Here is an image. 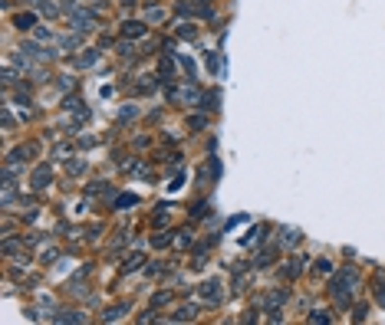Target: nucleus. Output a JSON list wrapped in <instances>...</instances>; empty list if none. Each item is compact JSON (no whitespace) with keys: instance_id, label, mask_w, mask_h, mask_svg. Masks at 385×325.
Returning <instances> with one entry per match:
<instances>
[{"instance_id":"obj_6","label":"nucleus","mask_w":385,"mask_h":325,"mask_svg":"<svg viewBox=\"0 0 385 325\" xmlns=\"http://www.w3.org/2000/svg\"><path fill=\"white\" fill-rule=\"evenodd\" d=\"M33 23H36L33 13H17V17H13V26H17V30H33Z\"/></svg>"},{"instance_id":"obj_13","label":"nucleus","mask_w":385,"mask_h":325,"mask_svg":"<svg viewBox=\"0 0 385 325\" xmlns=\"http://www.w3.org/2000/svg\"><path fill=\"white\" fill-rule=\"evenodd\" d=\"M145 20H165V10L162 7H148L145 10Z\"/></svg>"},{"instance_id":"obj_18","label":"nucleus","mask_w":385,"mask_h":325,"mask_svg":"<svg viewBox=\"0 0 385 325\" xmlns=\"http://www.w3.org/2000/svg\"><path fill=\"white\" fill-rule=\"evenodd\" d=\"M188 125H191V128H201V125H204V115H191Z\"/></svg>"},{"instance_id":"obj_16","label":"nucleus","mask_w":385,"mask_h":325,"mask_svg":"<svg viewBox=\"0 0 385 325\" xmlns=\"http://www.w3.org/2000/svg\"><path fill=\"white\" fill-rule=\"evenodd\" d=\"M115 204H119L122 210H125V207H132V204H135V194H122L119 200H115Z\"/></svg>"},{"instance_id":"obj_14","label":"nucleus","mask_w":385,"mask_h":325,"mask_svg":"<svg viewBox=\"0 0 385 325\" xmlns=\"http://www.w3.org/2000/svg\"><path fill=\"white\" fill-rule=\"evenodd\" d=\"M175 243H178V247H191V230H178Z\"/></svg>"},{"instance_id":"obj_2","label":"nucleus","mask_w":385,"mask_h":325,"mask_svg":"<svg viewBox=\"0 0 385 325\" xmlns=\"http://www.w3.org/2000/svg\"><path fill=\"white\" fill-rule=\"evenodd\" d=\"M92 20H96V17H92V10H86V7H76V10H73V30H89Z\"/></svg>"},{"instance_id":"obj_8","label":"nucleus","mask_w":385,"mask_h":325,"mask_svg":"<svg viewBox=\"0 0 385 325\" xmlns=\"http://www.w3.org/2000/svg\"><path fill=\"white\" fill-rule=\"evenodd\" d=\"M122 33L125 36H145V23H122Z\"/></svg>"},{"instance_id":"obj_4","label":"nucleus","mask_w":385,"mask_h":325,"mask_svg":"<svg viewBox=\"0 0 385 325\" xmlns=\"http://www.w3.org/2000/svg\"><path fill=\"white\" fill-rule=\"evenodd\" d=\"M178 99H181V102H188V105H194V102L201 99V92H198L194 86H191V82H188V86H181V89H178Z\"/></svg>"},{"instance_id":"obj_7","label":"nucleus","mask_w":385,"mask_h":325,"mask_svg":"<svg viewBox=\"0 0 385 325\" xmlns=\"http://www.w3.org/2000/svg\"><path fill=\"white\" fill-rule=\"evenodd\" d=\"M283 302H286V293H283V289H274V293H270V296L264 299V305L270 309V312H274L276 305H283Z\"/></svg>"},{"instance_id":"obj_12","label":"nucleus","mask_w":385,"mask_h":325,"mask_svg":"<svg viewBox=\"0 0 385 325\" xmlns=\"http://www.w3.org/2000/svg\"><path fill=\"white\" fill-rule=\"evenodd\" d=\"M40 7H43V13H50V17L59 13V3H56V0H40Z\"/></svg>"},{"instance_id":"obj_21","label":"nucleus","mask_w":385,"mask_h":325,"mask_svg":"<svg viewBox=\"0 0 385 325\" xmlns=\"http://www.w3.org/2000/svg\"><path fill=\"white\" fill-rule=\"evenodd\" d=\"M283 243H297V230H283Z\"/></svg>"},{"instance_id":"obj_5","label":"nucleus","mask_w":385,"mask_h":325,"mask_svg":"<svg viewBox=\"0 0 385 325\" xmlns=\"http://www.w3.org/2000/svg\"><path fill=\"white\" fill-rule=\"evenodd\" d=\"M46 184H50V168L43 164V168H36V171H33V187H36V191H43Z\"/></svg>"},{"instance_id":"obj_15","label":"nucleus","mask_w":385,"mask_h":325,"mask_svg":"<svg viewBox=\"0 0 385 325\" xmlns=\"http://www.w3.org/2000/svg\"><path fill=\"white\" fill-rule=\"evenodd\" d=\"M122 266H125V270H138V266H142V256H138V253H132L129 260L122 263Z\"/></svg>"},{"instance_id":"obj_9","label":"nucleus","mask_w":385,"mask_h":325,"mask_svg":"<svg viewBox=\"0 0 385 325\" xmlns=\"http://www.w3.org/2000/svg\"><path fill=\"white\" fill-rule=\"evenodd\" d=\"M168 302H171V293H168V289H162V293L152 296V309H165Z\"/></svg>"},{"instance_id":"obj_22","label":"nucleus","mask_w":385,"mask_h":325,"mask_svg":"<svg viewBox=\"0 0 385 325\" xmlns=\"http://www.w3.org/2000/svg\"><path fill=\"white\" fill-rule=\"evenodd\" d=\"M309 319H313V322H319V325L330 322V315H326V312H316V315H309Z\"/></svg>"},{"instance_id":"obj_11","label":"nucleus","mask_w":385,"mask_h":325,"mask_svg":"<svg viewBox=\"0 0 385 325\" xmlns=\"http://www.w3.org/2000/svg\"><path fill=\"white\" fill-rule=\"evenodd\" d=\"M125 312H129L125 305H115V309H109V312H106V322H115V319H122Z\"/></svg>"},{"instance_id":"obj_10","label":"nucleus","mask_w":385,"mask_h":325,"mask_svg":"<svg viewBox=\"0 0 385 325\" xmlns=\"http://www.w3.org/2000/svg\"><path fill=\"white\" fill-rule=\"evenodd\" d=\"M82 319H86V315H82V312H73V309H66V312L56 315V322H82Z\"/></svg>"},{"instance_id":"obj_19","label":"nucleus","mask_w":385,"mask_h":325,"mask_svg":"<svg viewBox=\"0 0 385 325\" xmlns=\"http://www.w3.org/2000/svg\"><path fill=\"white\" fill-rule=\"evenodd\" d=\"M66 168H69V171H73V174H76V171H82V168H86V164H82V158H76V161H69Z\"/></svg>"},{"instance_id":"obj_3","label":"nucleus","mask_w":385,"mask_h":325,"mask_svg":"<svg viewBox=\"0 0 385 325\" xmlns=\"http://www.w3.org/2000/svg\"><path fill=\"white\" fill-rule=\"evenodd\" d=\"M191 319H198V305H194V302H185V305L175 312V322H191Z\"/></svg>"},{"instance_id":"obj_20","label":"nucleus","mask_w":385,"mask_h":325,"mask_svg":"<svg viewBox=\"0 0 385 325\" xmlns=\"http://www.w3.org/2000/svg\"><path fill=\"white\" fill-rule=\"evenodd\" d=\"M89 63H96V53H82L79 56V66H89Z\"/></svg>"},{"instance_id":"obj_1","label":"nucleus","mask_w":385,"mask_h":325,"mask_svg":"<svg viewBox=\"0 0 385 325\" xmlns=\"http://www.w3.org/2000/svg\"><path fill=\"white\" fill-rule=\"evenodd\" d=\"M201 299H204L208 305H218L220 299H224V293H220V282H218V279L201 282Z\"/></svg>"},{"instance_id":"obj_17","label":"nucleus","mask_w":385,"mask_h":325,"mask_svg":"<svg viewBox=\"0 0 385 325\" xmlns=\"http://www.w3.org/2000/svg\"><path fill=\"white\" fill-rule=\"evenodd\" d=\"M152 243H155V247H168V243H171V233H162V237H152Z\"/></svg>"}]
</instances>
